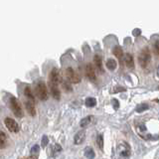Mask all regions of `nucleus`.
I'll list each match as a JSON object with an SVG mask.
<instances>
[{
	"label": "nucleus",
	"mask_w": 159,
	"mask_h": 159,
	"mask_svg": "<svg viewBox=\"0 0 159 159\" xmlns=\"http://www.w3.org/2000/svg\"><path fill=\"white\" fill-rule=\"evenodd\" d=\"M151 61V55H150V51L145 48L143 49L142 51L140 52L138 56V62H139V65L142 67V68H146L149 63Z\"/></svg>",
	"instance_id": "f257e3e1"
},
{
	"label": "nucleus",
	"mask_w": 159,
	"mask_h": 159,
	"mask_svg": "<svg viewBox=\"0 0 159 159\" xmlns=\"http://www.w3.org/2000/svg\"><path fill=\"white\" fill-rule=\"evenodd\" d=\"M10 107H11V109L13 113L15 114V116L17 117H22L23 116V111H22V107L20 106L19 102L17 101L16 98H11L10 99Z\"/></svg>",
	"instance_id": "f03ea898"
},
{
	"label": "nucleus",
	"mask_w": 159,
	"mask_h": 159,
	"mask_svg": "<svg viewBox=\"0 0 159 159\" xmlns=\"http://www.w3.org/2000/svg\"><path fill=\"white\" fill-rule=\"evenodd\" d=\"M36 93L38 94V97L40 99H42V101H46L48 98V89H47V87L45 83L43 82H39L37 87H36Z\"/></svg>",
	"instance_id": "7ed1b4c3"
},
{
	"label": "nucleus",
	"mask_w": 159,
	"mask_h": 159,
	"mask_svg": "<svg viewBox=\"0 0 159 159\" xmlns=\"http://www.w3.org/2000/svg\"><path fill=\"white\" fill-rule=\"evenodd\" d=\"M117 150H118L119 155L124 158H127V157H129V155H130V147H129L128 144L124 141H121L118 144Z\"/></svg>",
	"instance_id": "20e7f679"
},
{
	"label": "nucleus",
	"mask_w": 159,
	"mask_h": 159,
	"mask_svg": "<svg viewBox=\"0 0 159 159\" xmlns=\"http://www.w3.org/2000/svg\"><path fill=\"white\" fill-rule=\"evenodd\" d=\"M66 78L68 79V81L70 83H73V84H78V83H80V81H81L80 76L72 68H68L66 70Z\"/></svg>",
	"instance_id": "39448f33"
},
{
	"label": "nucleus",
	"mask_w": 159,
	"mask_h": 159,
	"mask_svg": "<svg viewBox=\"0 0 159 159\" xmlns=\"http://www.w3.org/2000/svg\"><path fill=\"white\" fill-rule=\"evenodd\" d=\"M4 123H5V126L7 127V129L9 131H11V132H18L19 131V126L14 119L10 118V117H6L4 119Z\"/></svg>",
	"instance_id": "423d86ee"
},
{
	"label": "nucleus",
	"mask_w": 159,
	"mask_h": 159,
	"mask_svg": "<svg viewBox=\"0 0 159 159\" xmlns=\"http://www.w3.org/2000/svg\"><path fill=\"white\" fill-rule=\"evenodd\" d=\"M86 75L89 81H96V71H94V68L92 64H88L86 66Z\"/></svg>",
	"instance_id": "0eeeda50"
},
{
	"label": "nucleus",
	"mask_w": 159,
	"mask_h": 159,
	"mask_svg": "<svg viewBox=\"0 0 159 159\" xmlns=\"http://www.w3.org/2000/svg\"><path fill=\"white\" fill-rule=\"evenodd\" d=\"M61 77H60V74H59V71L57 69H53L51 71V74H50V81H51V84H57L58 86V83L61 81Z\"/></svg>",
	"instance_id": "6e6552de"
},
{
	"label": "nucleus",
	"mask_w": 159,
	"mask_h": 159,
	"mask_svg": "<svg viewBox=\"0 0 159 159\" xmlns=\"http://www.w3.org/2000/svg\"><path fill=\"white\" fill-rule=\"evenodd\" d=\"M84 139H86V131L84 130L79 131V132H77V134L75 135V138H74L75 144H77V145L82 144V143H84Z\"/></svg>",
	"instance_id": "1a4fd4ad"
},
{
	"label": "nucleus",
	"mask_w": 159,
	"mask_h": 159,
	"mask_svg": "<svg viewBox=\"0 0 159 159\" xmlns=\"http://www.w3.org/2000/svg\"><path fill=\"white\" fill-rule=\"evenodd\" d=\"M50 89H51V93H52V94H53L54 98L60 99V98H61V93H60V89H58V86H57V84H50Z\"/></svg>",
	"instance_id": "9d476101"
},
{
	"label": "nucleus",
	"mask_w": 159,
	"mask_h": 159,
	"mask_svg": "<svg viewBox=\"0 0 159 159\" xmlns=\"http://www.w3.org/2000/svg\"><path fill=\"white\" fill-rule=\"evenodd\" d=\"M93 62L94 65H96L97 70L99 71V73H103V69H102V58L98 56V55H96L93 57Z\"/></svg>",
	"instance_id": "9b49d317"
},
{
	"label": "nucleus",
	"mask_w": 159,
	"mask_h": 159,
	"mask_svg": "<svg viewBox=\"0 0 159 159\" xmlns=\"http://www.w3.org/2000/svg\"><path fill=\"white\" fill-rule=\"evenodd\" d=\"M124 63H125L127 68L132 69L134 67V61H133V57L131 54H126L125 57H124Z\"/></svg>",
	"instance_id": "f8f14e48"
},
{
	"label": "nucleus",
	"mask_w": 159,
	"mask_h": 159,
	"mask_svg": "<svg viewBox=\"0 0 159 159\" xmlns=\"http://www.w3.org/2000/svg\"><path fill=\"white\" fill-rule=\"evenodd\" d=\"M113 54L116 55V57L120 62L123 60V51H122V49L119 47V46H116V47L113 48Z\"/></svg>",
	"instance_id": "ddd939ff"
},
{
	"label": "nucleus",
	"mask_w": 159,
	"mask_h": 159,
	"mask_svg": "<svg viewBox=\"0 0 159 159\" xmlns=\"http://www.w3.org/2000/svg\"><path fill=\"white\" fill-rule=\"evenodd\" d=\"M26 109L28 113L30 114V116H34L35 114H36V111H35V107H34V102H26Z\"/></svg>",
	"instance_id": "4468645a"
},
{
	"label": "nucleus",
	"mask_w": 159,
	"mask_h": 159,
	"mask_svg": "<svg viewBox=\"0 0 159 159\" xmlns=\"http://www.w3.org/2000/svg\"><path fill=\"white\" fill-rule=\"evenodd\" d=\"M106 65H107V68L108 70H111V71H113V70L116 69L117 63H116V61L114 59H108L107 61V63H106Z\"/></svg>",
	"instance_id": "2eb2a0df"
},
{
	"label": "nucleus",
	"mask_w": 159,
	"mask_h": 159,
	"mask_svg": "<svg viewBox=\"0 0 159 159\" xmlns=\"http://www.w3.org/2000/svg\"><path fill=\"white\" fill-rule=\"evenodd\" d=\"M84 156L88 159H93L94 158V151L92 147H86L84 148Z\"/></svg>",
	"instance_id": "dca6fc26"
},
{
	"label": "nucleus",
	"mask_w": 159,
	"mask_h": 159,
	"mask_svg": "<svg viewBox=\"0 0 159 159\" xmlns=\"http://www.w3.org/2000/svg\"><path fill=\"white\" fill-rule=\"evenodd\" d=\"M92 118H93L92 116L83 118L82 120H81V122H80V125H81V127H87V126H89V124L91 123V121H92Z\"/></svg>",
	"instance_id": "f3484780"
},
{
	"label": "nucleus",
	"mask_w": 159,
	"mask_h": 159,
	"mask_svg": "<svg viewBox=\"0 0 159 159\" xmlns=\"http://www.w3.org/2000/svg\"><path fill=\"white\" fill-rule=\"evenodd\" d=\"M84 102H86V106L89 107H93L97 106V99L94 98H88Z\"/></svg>",
	"instance_id": "a211bd4d"
},
{
	"label": "nucleus",
	"mask_w": 159,
	"mask_h": 159,
	"mask_svg": "<svg viewBox=\"0 0 159 159\" xmlns=\"http://www.w3.org/2000/svg\"><path fill=\"white\" fill-rule=\"evenodd\" d=\"M6 145V135L3 131H0V148H4Z\"/></svg>",
	"instance_id": "6ab92c4d"
},
{
	"label": "nucleus",
	"mask_w": 159,
	"mask_h": 159,
	"mask_svg": "<svg viewBox=\"0 0 159 159\" xmlns=\"http://www.w3.org/2000/svg\"><path fill=\"white\" fill-rule=\"evenodd\" d=\"M24 93H25V96H26L28 98H29V101L30 102H34V97H33V94L31 93V89H30L29 87H26L24 89Z\"/></svg>",
	"instance_id": "aec40b11"
},
{
	"label": "nucleus",
	"mask_w": 159,
	"mask_h": 159,
	"mask_svg": "<svg viewBox=\"0 0 159 159\" xmlns=\"http://www.w3.org/2000/svg\"><path fill=\"white\" fill-rule=\"evenodd\" d=\"M148 104L146 103H141V104H139V106L136 107V111L137 112H142L144 111H146V109H148Z\"/></svg>",
	"instance_id": "412c9836"
},
{
	"label": "nucleus",
	"mask_w": 159,
	"mask_h": 159,
	"mask_svg": "<svg viewBox=\"0 0 159 159\" xmlns=\"http://www.w3.org/2000/svg\"><path fill=\"white\" fill-rule=\"evenodd\" d=\"M98 146L101 149L103 148V137H102V134L101 135H98Z\"/></svg>",
	"instance_id": "4be33fe9"
},
{
	"label": "nucleus",
	"mask_w": 159,
	"mask_h": 159,
	"mask_svg": "<svg viewBox=\"0 0 159 159\" xmlns=\"http://www.w3.org/2000/svg\"><path fill=\"white\" fill-rule=\"evenodd\" d=\"M63 86H64V89H66V91H68V92H71L72 91V88H71V86H70V84H68L66 81L63 82Z\"/></svg>",
	"instance_id": "5701e85b"
},
{
	"label": "nucleus",
	"mask_w": 159,
	"mask_h": 159,
	"mask_svg": "<svg viewBox=\"0 0 159 159\" xmlns=\"http://www.w3.org/2000/svg\"><path fill=\"white\" fill-rule=\"evenodd\" d=\"M48 142H49V139H48V136L47 135H44L43 136V138H42V146L43 147H45L48 144Z\"/></svg>",
	"instance_id": "b1692460"
},
{
	"label": "nucleus",
	"mask_w": 159,
	"mask_h": 159,
	"mask_svg": "<svg viewBox=\"0 0 159 159\" xmlns=\"http://www.w3.org/2000/svg\"><path fill=\"white\" fill-rule=\"evenodd\" d=\"M61 150H62V147H61V145H60V144H56V145L54 146V154L59 153Z\"/></svg>",
	"instance_id": "393cba45"
},
{
	"label": "nucleus",
	"mask_w": 159,
	"mask_h": 159,
	"mask_svg": "<svg viewBox=\"0 0 159 159\" xmlns=\"http://www.w3.org/2000/svg\"><path fill=\"white\" fill-rule=\"evenodd\" d=\"M111 102H112V104H113L114 108L117 109L118 107H119V103H118V101H117V99H116V98H113L112 101H111Z\"/></svg>",
	"instance_id": "a878e982"
},
{
	"label": "nucleus",
	"mask_w": 159,
	"mask_h": 159,
	"mask_svg": "<svg viewBox=\"0 0 159 159\" xmlns=\"http://www.w3.org/2000/svg\"><path fill=\"white\" fill-rule=\"evenodd\" d=\"M140 33H141L140 29H134L133 32H132V34L134 35V36H139V35H140Z\"/></svg>",
	"instance_id": "bb28decb"
},
{
	"label": "nucleus",
	"mask_w": 159,
	"mask_h": 159,
	"mask_svg": "<svg viewBox=\"0 0 159 159\" xmlns=\"http://www.w3.org/2000/svg\"><path fill=\"white\" fill-rule=\"evenodd\" d=\"M39 151V145H34L31 149V152L35 153V152H38Z\"/></svg>",
	"instance_id": "cd10ccee"
},
{
	"label": "nucleus",
	"mask_w": 159,
	"mask_h": 159,
	"mask_svg": "<svg viewBox=\"0 0 159 159\" xmlns=\"http://www.w3.org/2000/svg\"><path fill=\"white\" fill-rule=\"evenodd\" d=\"M154 47H155V54H156V55H158V54H159V50H158V49H159V47H158V42H156V43H155V46H154Z\"/></svg>",
	"instance_id": "c85d7f7f"
},
{
	"label": "nucleus",
	"mask_w": 159,
	"mask_h": 159,
	"mask_svg": "<svg viewBox=\"0 0 159 159\" xmlns=\"http://www.w3.org/2000/svg\"><path fill=\"white\" fill-rule=\"evenodd\" d=\"M124 92V91H125V89H123V88H120V89H119V88H117V89H114V91H113V93H116V92Z\"/></svg>",
	"instance_id": "c756f323"
}]
</instances>
